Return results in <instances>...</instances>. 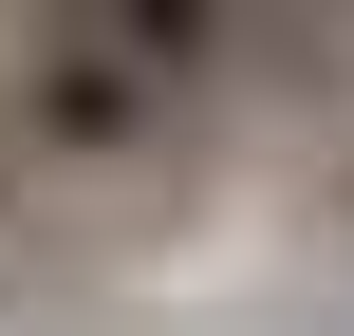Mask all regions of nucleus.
Masks as SVG:
<instances>
[{
  "label": "nucleus",
  "mask_w": 354,
  "mask_h": 336,
  "mask_svg": "<svg viewBox=\"0 0 354 336\" xmlns=\"http://www.w3.org/2000/svg\"><path fill=\"white\" fill-rule=\"evenodd\" d=\"M19 131H37V150H75V168H93V150H149V131H168V75H149V56H112L93 19H56V37H37V75H19Z\"/></svg>",
  "instance_id": "f257e3e1"
},
{
  "label": "nucleus",
  "mask_w": 354,
  "mask_h": 336,
  "mask_svg": "<svg viewBox=\"0 0 354 336\" xmlns=\"http://www.w3.org/2000/svg\"><path fill=\"white\" fill-rule=\"evenodd\" d=\"M75 19H93V37H112V56H149V75H168V94H187V75H205V56H224V0H75Z\"/></svg>",
  "instance_id": "f03ea898"
}]
</instances>
